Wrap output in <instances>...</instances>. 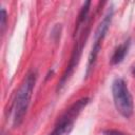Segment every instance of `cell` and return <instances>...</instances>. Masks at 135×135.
Returning <instances> with one entry per match:
<instances>
[{
    "label": "cell",
    "mask_w": 135,
    "mask_h": 135,
    "mask_svg": "<svg viewBox=\"0 0 135 135\" xmlns=\"http://www.w3.org/2000/svg\"><path fill=\"white\" fill-rule=\"evenodd\" d=\"M36 79H37L36 72L33 71V72L28 73L16 94V98H15L14 107H13V110H14L13 124H14V127H19L24 119V116H25L28 105H30V101H31V97H32V94L34 91Z\"/></svg>",
    "instance_id": "6da1fadb"
},
{
    "label": "cell",
    "mask_w": 135,
    "mask_h": 135,
    "mask_svg": "<svg viewBox=\"0 0 135 135\" xmlns=\"http://www.w3.org/2000/svg\"><path fill=\"white\" fill-rule=\"evenodd\" d=\"M112 95L116 110L124 118L131 117L133 114V99L126 81L117 78L112 83Z\"/></svg>",
    "instance_id": "7a4b0ae2"
},
{
    "label": "cell",
    "mask_w": 135,
    "mask_h": 135,
    "mask_svg": "<svg viewBox=\"0 0 135 135\" xmlns=\"http://www.w3.org/2000/svg\"><path fill=\"white\" fill-rule=\"evenodd\" d=\"M90 98L84 97L76 102H74L58 119L57 123L55 124L54 130L49 134V135H63L64 133L69 132V130L72 128L74 120L77 118L79 113L82 111V109L89 103Z\"/></svg>",
    "instance_id": "3957f363"
},
{
    "label": "cell",
    "mask_w": 135,
    "mask_h": 135,
    "mask_svg": "<svg viewBox=\"0 0 135 135\" xmlns=\"http://www.w3.org/2000/svg\"><path fill=\"white\" fill-rule=\"evenodd\" d=\"M112 18H113V9L111 8V9L108 11V13L103 17V19L98 24V26L95 31V35H94V42H100L101 43L102 39L104 38V36H105V34L109 30Z\"/></svg>",
    "instance_id": "277c9868"
},
{
    "label": "cell",
    "mask_w": 135,
    "mask_h": 135,
    "mask_svg": "<svg viewBox=\"0 0 135 135\" xmlns=\"http://www.w3.org/2000/svg\"><path fill=\"white\" fill-rule=\"evenodd\" d=\"M129 47H130V40H127L123 43H121L115 50V52H114V54H113V56L111 58V63L112 64H118V63L122 62V60L124 59L126 55L128 54Z\"/></svg>",
    "instance_id": "5b68a950"
},
{
    "label": "cell",
    "mask_w": 135,
    "mask_h": 135,
    "mask_svg": "<svg viewBox=\"0 0 135 135\" xmlns=\"http://www.w3.org/2000/svg\"><path fill=\"white\" fill-rule=\"evenodd\" d=\"M90 5H91V2H90V1H86V2L83 4V6H82V8H81V11H80V13H79V15H78V20H77V23H76L75 34H76V32H78L79 27L81 26V24H82V23L84 22V20L86 19V16H88V13H89V9H90Z\"/></svg>",
    "instance_id": "8992f818"
},
{
    "label": "cell",
    "mask_w": 135,
    "mask_h": 135,
    "mask_svg": "<svg viewBox=\"0 0 135 135\" xmlns=\"http://www.w3.org/2000/svg\"><path fill=\"white\" fill-rule=\"evenodd\" d=\"M1 32L3 33L4 27H5V23H6V12L4 8L1 9Z\"/></svg>",
    "instance_id": "52a82bcc"
},
{
    "label": "cell",
    "mask_w": 135,
    "mask_h": 135,
    "mask_svg": "<svg viewBox=\"0 0 135 135\" xmlns=\"http://www.w3.org/2000/svg\"><path fill=\"white\" fill-rule=\"evenodd\" d=\"M103 135H127V134L118 130H104Z\"/></svg>",
    "instance_id": "ba28073f"
},
{
    "label": "cell",
    "mask_w": 135,
    "mask_h": 135,
    "mask_svg": "<svg viewBox=\"0 0 135 135\" xmlns=\"http://www.w3.org/2000/svg\"><path fill=\"white\" fill-rule=\"evenodd\" d=\"M132 74L135 76V66H134V68H133V70H132Z\"/></svg>",
    "instance_id": "9c48e42d"
}]
</instances>
